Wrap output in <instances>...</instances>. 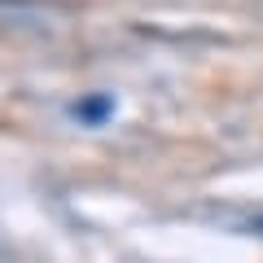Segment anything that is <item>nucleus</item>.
Instances as JSON below:
<instances>
[{
	"label": "nucleus",
	"instance_id": "1",
	"mask_svg": "<svg viewBox=\"0 0 263 263\" xmlns=\"http://www.w3.org/2000/svg\"><path fill=\"white\" fill-rule=\"evenodd\" d=\"M250 233H263V215H259V219H250Z\"/></svg>",
	"mask_w": 263,
	"mask_h": 263
}]
</instances>
